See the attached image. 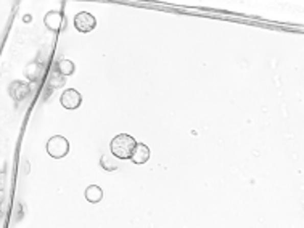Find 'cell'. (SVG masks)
I'll return each instance as SVG.
<instances>
[{
  "instance_id": "obj_8",
  "label": "cell",
  "mask_w": 304,
  "mask_h": 228,
  "mask_svg": "<svg viewBox=\"0 0 304 228\" xmlns=\"http://www.w3.org/2000/svg\"><path fill=\"white\" fill-rule=\"evenodd\" d=\"M84 196L89 202L97 204V202H100L103 199V190L99 185H89L84 191Z\"/></svg>"
},
{
  "instance_id": "obj_10",
  "label": "cell",
  "mask_w": 304,
  "mask_h": 228,
  "mask_svg": "<svg viewBox=\"0 0 304 228\" xmlns=\"http://www.w3.org/2000/svg\"><path fill=\"white\" fill-rule=\"evenodd\" d=\"M40 71H42V68L39 66V64H36V63H34V64H31V66L28 68V71H26V75H28L29 79L34 81V79H37V78H39Z\"/></svg>"
},
{
  "instance_id": "obj_7",
  "label": "cell",
  "mask_w": 304,
  "mask_h": 228,
  "mask_svg": "<svg viewBox=\"0 0 304 228\" xmlns=\"http://www.w3.org/2000/svg\"><path fill=\"white\" fill-rule=\"evenodd\" d=\"M29 93V87L25 82H13L10 85V95L12 98H15L16 102H23Z\"/></svg>"
},
{
  "instance_id": "obj_5",
  "label": "cell",
  "mask_w": 304,
  "mask_h": 228,
  "mask_svg": "<svg viewBox=\"0 0 304 228\" xmlns=\"http://www.w3.org/2000/svg\"><path fill=\"white\" fill-rule=\"evenodd\" d=\"M151 153H150V148L144 143H137L134 151H132V155H130V161L134 162V164H145V162H148Z\"/></svg>"
},
{
  "instance_id": "obj_3",
  "label": "cell",
  "mask_w": 304,
  "mask_h": 228,
  "mask_svg": "<svg viewBox=\"0 0 304 228\" xmlns=\"http://www.w3.org/2000/svg\"><path fill=\"white\" fill-rule=\"evenodd\" d=\"M97 26V19L92 13L89 12H81L76 15L74 18V28L78 29L82 34H87V32H92Z\"/></svg>"
},
{
  "instance_id": "obj_6",
  "label": "cell",
  "mask_w": 304,
  "mask_h": 228,
  "mask_svg": "<svg viewBox=\"0 0 304 228\" xmlns=\"http://www.w3.org/2000/svg\"><path fill=\"white\" fill-rule=\"evenodd\" d=\"M43 23H45V28L47 29L58 31L63 26V16H61L60 12H57V10H52V12H49L45 15V18H43Z\"/></svg>"
},
{
  "instance_id": "obj_2",
  "label": "cell",
  "mask_w": 304,
  "mask_h": 228,
  "mask_svg": "<svg viewBox=\"0 0 304 228\" xmlns=\"http://www.w3.org/2000/svg\"><path fill=\"white\" fill-rule=\"evenodd\" d=\"M47 153L53 159H61L69 153V142L61 135H53L47 142Z\"/></svg>"
},
{
  "instance_id": "obj_11",
  "label": "cell",
  "mask_w": 304,
  "mask_h": 228,
  "mask_svg": "<svg viewBox=\"0 0 304 228\" xmlns=\"http://www.w3.org/2000/svg\"><path fill=\"white\" fill-rule=\"evenodd\" d=\"M63 78H64V75H61V74H60L58 79H57V78H52V85H53V87H61L64 82H66Z\"/></svg>"
},
{
  "instance_id": "obj_1",
  "label": "cell",
  "mask_w": 304,
  "mask_h": 228,
  "mask_svg": "<svg viewBox=\"0 0 304 228\" xmlns=\"http://www.w3.org/2000/svg\"><path fill=\"white\" fill-rule=\"evenodd\" d=\"M135 145H137V142H135V138L132 135L119 134V135H116L111 140L110 149H111V153H113L114 158H118V159H129L130 155H132Z\"/></svg>"
},
{
  "instance_id": "obj_4",
  "label": "cell",
  "mask_w": 304,
  "mask_h": 228,
  "mask_svg": "<svg viewBox=\"0 0 304 228\" xmlns=\"http://www.w3.org/2000/svg\"><path fill=\"white\" fill-rule=\"evenodd\" d=\"M60 103H61V106L64 108V110H78V108L81 106V103H82V95L78 90L68 89V90L63 92L61 98H60Z\"/></svg>"
},
{
  "instance_id": "obj_9",
  "label": "cell",
  "mask_w": 304,
  "mask_h": 228,
  "mask_svg": "<svg viewBox=\"0 0 304 228\" xmlns=\"http://www.w3.org/2000/svg\"><path fill=\"white\" fill-rule=\"evenodd\" d=\"M57 69H58V72L61 75H64V78H66V75H71L74 72V63L71 60L63 58V60H60L57 63Z\"/></svg>"
},
{
  "instance_id": "obj_12",
  "label": "cell",
  "mask_w": 304,
  "mask_h": 228,
  "mask_svg": "<svg viewBox=\"0 0 304 228\" xmlns=\"http://www.w3.org/2000/svg\"><path fill=\"white\" fill-rule=\"evenodd\" d=\"M4 175H5V173H4V172H0V190H4V183H2Z\"/></svg>"
}]
</instances>
